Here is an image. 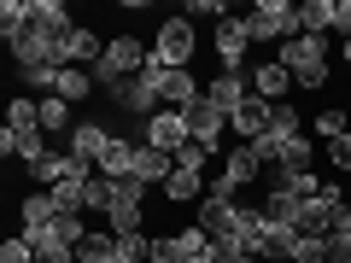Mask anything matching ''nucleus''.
Returning <instances> with one entry per match:
<instances>
[{
	"label": "nucleus",
	"mask_w": 351,
	"mask_h": 263,
	"mask_svg": "<svg viewBox=\"0 0 351 263\" xmlns=\"http://www.w3.org/2000/svg\"><path fill=\"white\" fill-rule=\"evenodd\" d=\"M311 158H316L311 135H299V140H287V147H281V164H287V170H311Z\"/></svg>",
	"instance_id": "33"
},
{
	"label": "nucleus",
	"mask_w": 351,
	"mask_h": 263,
	"mask_svg": "<svg viewBox=\"0 0 351 263\" xmlns=\"http://www.w3.org/2000/svg\"><path fill=\"white\" fill-rule=\"evenodd\" d=\"M269 135H276V140H299V135H304V123H299V112H293L287 100H281L276 112H269Z\"/></svg>",
	"instance_id": "29"
},
{
	"label": "nucleus",
	"mask_w": 351,
	"mask_h": 263,
	"mask_svg": "<svg viewBox=\"0 0 351 263\" xmlns=\"http://www.w3.org/2000/svg\"><path fill=\"white\" fill-rule=\"evenodd\" d=\"M193 53H199V29H193V18H164L158 36H152V59H158V64H176V71H188Z\"/></svg>",
	"instance_id": "2"
},
{
	"label": "nucleus",
	"mask_w": 351,
	"mask_h": 263,
	"mask_svg": "<svg viewBox=\"0 0 351 263\" xmlns=\"http://www.w3.org/2000/svg\"><path fill=\"white\" fill-rule=\"evenodd\" d=\"M205 100H211L223 117H234L240 105L252 100V76H246V71H217L211 82H205Z\"/></svg>",
	"instance_id": "9"
},
{
	"label": "nucleus",
	"mask_w": 351,
	"mask_h": 263,
	"mask_svg": "<svg viewBox=\"0 0 351 263\" xmlns=\"http://www.w3.org/2000/svg\"><path fill=\"white\" fill-rule=\"evenodd\" d=\"M147 59H152V53L141 47L135 36H112V41H106V59H100V64L117 76V82H129V76H141V71H147Z\"/></svg>",
	"instance_id": "11"
},
{
	"label": "nucleus",
	"mask_w": 351,
	"mask_h": 263,
	"mask_svg": "<svg viewBox=\"0 0 351 263\" xmlns=\"http://www.w3.org/2000/svg\"><path fill=\"white\" fill-rule=\"evenodd\" d=\"M152 263H188L182 258V240L176 234H152Z\"/></svg>",
	"instance_id": "38"
},
{
	"label": "nucleus",
	"mask_w": 351,
	"mask_h": 263,
	"mask_svg": "<svg viewBox=\"0 0 351 263\" xmlns=\"http://www.w3.org/2000/svg\"><path fill=\"white\" fill-rule=\"evenodd\" d=\"M193 263H223V258H217V251H205V258H193Z\"/></svg>",
	"instance_id": "45"
},
{
	"label": "nucleus",
	"mask_w": 351,
	"mask_h": 263,
	"mask_svg": "<svg viewBox=\"0 0 351 263\" xmlns=\"http://www.w3.org/2000/svg\"><path fill=\"white\" fill-rule=\"evenodd\" d=\"M217 175H223V181H228V188H252V181H258V175H263V164L258 158H252V147H234V152H228V158H223V170H217Z\"/></svg>",
	"instance_id": "19"
},
{
	"label": "nucleus",
	"mask_w": 351,
	"mask_h": 263,
	"mask_svg": "<svg viewBox=\"0 0 351 263\" xmlns=\"http://www.w3.org/2000/svg\"><path fill=\"white\" fill-rule=\"evenodd\" d=\"M0 152L6 158H24V164H36V158H47V135L41 129H0Z\"/></svg>",
	"instance_id": "15"
},
{
	"label": "nucleus",
	"mask_w": 351,
	"mask_h": 263,
	"mask_svg": "<svg viewBox=\"0 0 351 263\" xmlns=\"http://www.w3.org/2000/svg\"><path fill=\"white\" fill-rule=\"evenodd\" d=\"M276 64H287V76L299 71H328V36H287L276 47Z\"/></svg>",
	"instance_id": "5"
},
{
	"label": "nucleus",
	"mask_w": 351,
	"mask_h": 263,
	"mask_svg": "<svg viewBox=\"0 0 351 263\" xmlns=\"http://www.w3.org/2000/svg\"><path fill=\"white\" fill-rule=\"evenodd\" d=\"M293 240H299V228L263 223L258 240H252V258H258V263H293Z\"/></svg>",
	"instance_id": "13"
},
{
	"label": "nucleus",
	"mask_w": 351,
	"mask_h": 263,
	"mask_svg": "<svg viewBox=\"0 0 351 263\" xmlns=\"http://www.w3.org/2000/svg\"><path fill=\"white\" fill-rule=\"evenodd\" d=\"M223 0H188V18H217V24H223Z\"/></svg>",
	"instance_id": "42"
},
{
	"label": "nucleus",
	"mask_w": 351,
	"mask_h": 263,
	"mask_svg": "<svg viewBox=\"0 0 351 263\" xmlns=\"http://www.w3.org/2000/svg\"><path fill=\"white\" fill-rule=\"evenodd\" d=\"M182 117H188V140H199L205 152H217V147H223V135H228V117L217 112V105L205 100V94H199V100H193Z\"/></svg>",
	"instance_id": "7"
},
{
	"label": "nucleus",
	"mask_w": 351,
	"mask_h": 263,
	"mask_svg": "<svg viewBox=\"0 0 351 263\" xmlns=\"http://www.w3.org/2000/svg\"><path fill=\"white\" fill-rule=\"evenodd\" d=\"M334 263H351V258H334Z\"/></svg>",
	"instance_id": "48"
},
{
	"label": "nucleus",
	"mask_w": 351,
	"mask_h": 263,
	"mask_svg": "<svg viewBox=\"0 0 351 263\" xmlns=\"http://www.w3.org/2000/svg\"><path fill=\"white\" fill-rule=\"evenodd\" d=\"M339 59H346V64H351V41H346V53H339Z\"/></svg>",
	"instance_id": "47"
},
{
	"label": "nucleus",
	"mask_w": 351,
	"mask_h": 263,
	"mask_svg": "<svg viewBox=\"0 0 351 263\" xmlns=\"http://www.w3.org/2000/svg\"><path fill=\"white\" fill-rule=\"evenodd\" d=\"M299 205H304V199H293V193H276V188H269V199H263L258 211H263V223H281V228H299Z\"/></svg>",
	"instance_id": "24"
},
{
	"label": "nucleus",
	"mask_w": 351,
	"mask_h": 263,
	"mask_svg": "<svg viewBox=\"0 0 351 263\" xmlns=\"http://www.w3.org/2000/svg\"><path fill=\"white\" fill-rule=\"evenodd\" d=\"M53 205H59V211H88L82 181H59V188H53Z\"/></svg>",
	"instance_id": "35"
},
{
	"label": "nucleus",
	"mask_w": 351,
	"mask_h": 263,
	"mask_svg": "<svg viewBox=\"0 0 351 263\" xmlns=\"http://www.w3.org/2000/svg\"><path fill=\"white\" fill-rule=\"evenodd\" d=\"M228 263H258V258H252V251H246V258H228Z\"/></svg>",
	"instance_id": "46"
},
{
	"label": "nucleus",
	"mask_w": 351,
	"mask_h": 263,
	"mask_svg": "<svg viewBox=\"0 0 351 263\" xmlns=\"http://www.w3.org/2000/svg\"><path fill=\"white\" fill-rule=\"evenodd\" d=\"M328 164H334V170H346L351 175V135H339V140H328V152H322Z\"/></svg>",
	"instance_id": "41"
},
{
	"label": "nucleus",
	"mask_w": 351,
	"mask_h": 263,
	"mask_svg": "<svg viewBox=\"0 0 351 263\" xmlns=\"http://www.w3.org/2000/svg\"><path fill=\"white\" fill-rule=\"evenodd\" d=\"M141 76L158 88V100L170 105V112H188V105L205 94V88L193 82V71H176V64H158V59H147V71H141Z\"/></svg>",
	"instance_id": "4"
},
{
	"label": "nucleus",
	"mask_w": 351,
	"mask_h": 263,
	"mask_svg": "<svg viewBox=\"0 0 351 263\" xmlns=\"http://www.w3.org/2000/svg\"><path fill=\"white\" fill-rule=\"evenodd\" d=\"M36 263H76V246H64V251H47V258H36Z\"/></svg>",
	"instance_id": "44"
},
{
	"label": "nucleus",
	"mask_w": 351,
	"mask_h": 263,
	"mask_svg": "<svg viewBox=\"0 0 351 263\" xmlns=\"http://www.w3.org/2000/svg\"><path fill=\"white\" fill-rule=\"evenodd\" d=\"M328 246H334V258H351V211L334 216V228H328Z\"/></svg>",
	"instance_id": "39"
},
{
	"label": "nucleus",
	"mask_w": 351,
	"mask_h": 263,
	"mask_svg": "<svg viewBox=\"0 0 351 263\" xmlns=\"http://www.w3.org/2000/svg\"><path fill=\"white\" fill-rule=\"evenodd\" d=\"M211 41H217V64H223V71H246V53H252V29H246V18H223Z\"/></svg>",
	"instance_id": "10"
},
{
	"label": "nucleus",
	"mask_w": 351,
	"mask_h": 263,
	"mask_svg": "<svg viewBox=\"0 0 351 263\" xmlns=\"http://www.w3.org/2000/svg\"><path fill=\"white\" fill-rule=\"evenodd\" d=\"M293 263H334L328 234H299V240H293Z\"/></svg>",
	"instance_id": "28"
},
{
	"label": "nucleus",
	"mask_w": 351,
	"mask_h": 263,
	"mask_svg": "<svg viewBox=\"0 0 351 263\" xmlns=\"http://www.w3.org/2000/svg\"><path fill=\"white\" fill-rule=\"evenodd\" d=\"M76 263H117V234H112V228L88 234L82 246H76Z\"/></svg>",
	"instance_id": "25"
},
{
	"label": "nucleus",
	"mask_w": 351,
	"mask_h": 263,
	"mask_svg": "<svg viewBox=\"0 0 351 263\" xmlns=\"http://www.w3.org/2000/svg\"><path fill=\"white\" fill-rule=\"evenodd\" d=\"M6 129H41V100H24V94H18V100L6 105Z\"/></svg>",
	"instance_id": "30"
},
{
	"label": "nucleus",
	"mask_w": 351,
	"mask_h": 263,
	"mask_svg": "<svg viewBox=\"0 0 351 263\" xmlns=\"http://www.w3.org/2000/svg\"><path fill=\"white\" fill-rule=\"evenodd\" d=\"M112 135H117V129H106V123H94V117H82V123L71 129V140H64V152H76L82 164H94V170H100V152L112 147Z\"/></svg>",
	"instance_id": "12"
},
{
	"label": "nucleus",
	"mask_w": 351,
	"mask_h": 263,
	"mask_svg": "<svg viewBox=\"0 0 351 263\" xmlns=\"http://www.w3.org/2000/svg\"><path fill=\"white\" fill-rule=\"evenodd\" d=\"M18 216H24V234H29V228H47L59 216V205H53V193H24L18 199Z\"/></svg>",
	"instance_id": "22"
},
{
	"label": "nucleus",
	"mask_w": 351,
	"mask_h": 263,
	"mask_svg": "<svg viewBox=\"0 0 351 263\" xmlns=\"http://www.w3.org/2000/svg\"><path fill=\"white\" fill-rule=\"evenodd\" d=\"M53 228H59V240H64V246H82V240H88L82 211H59V216H53Z\"/></svg>",
	"instance_id": "31"
},
{
	"label": "nucleus",
	"mask_w": 351,
	"mask_h": 263,
	"mask_svg": "<svg viewBox=\"0 0 351 263\" xmlns=\"http://www.w3.org/2000/svg\"><path fill=\"white\" fill-rule=\"evenodd\" d=\"M311 129H316L322 140H339V135H351V123H346V112H339V105H334V112H316V117H311Z\"/></svg>",
	"instance_id": "32"
},
{
	"label": "nucleus",
	"mask_w": 351,
	"mask_h": 263,
	"mask_svg": "<svg viewBox=\"0 0 351 263\" xmlns=\"http://www.w3.org/2000/svg\"><path fill=\"white\" fill-rule=\"evenodd\" d=\"M0 263H36V246H29L24 234H12L6 246H0Z\"/></svg>",
	"instance_id": "40"
},
{
	"label": "nucleus",
	"mask_w": 351,
	"mask_h": 263,
	"mask_svg": "<svg viewBox=\"0 0 351 263\" xmlns=\"http://www.w3.org/2000/svg\"><path fill=\"white\" fill-rule=\"evenodd\" d=\"M82 193H88V211H106V205H112V181H106L100 170H94V175L82 181Z\"/></svg>",
	"instance_id": "36"
},
{
	"label": "nucleus",
	"mask_w": 351,
	"mask_h": 263,
	"mask_svg": "<svg viewBox=\"0 0 351 263\" xmlns=\"http://www.w3.org/2000/svg\"><path fill=\"white\" fill-rule=\"evenodd\" d=\"M158 193H164L170 205H193V199H205V175H199V170H176Z\"/></svg>",
	"instance_id": "20"
},
{
	"label": "nucleus",
	"mask_w": 351,
	"mask_h": 263,
	"mask_svg": "<svg viewBox=\"0 0 351 263\" xmlns=\"http://www.w3.org/2000/svg\"><path fill=\"white\" fill-rule=\"evenodd\" d=\"M106 100H112L117 112H129L135 123H147L152 105H158V88H152L147 76H129V82H112V88H106Z\"/></svg>",
	"instance_id": "8"
},
{
	"label": "nucleus",
	"mask_w": 351,
	"mask_h": 263,
	"mask_svg": "<svg viewBox=\"0 0 351 263\" xmlns=\"http://www.w3.org/2000/svg\"><path fill=\"white\" fill-rule=\"evenodd\" d=\"M129 175H135L141 188H152V181L164 188V181L176 175V158H170V152H158V147H135V170H129Z\"/></svg>",
	"instance_id": "16"
},
{
	"label": "nucleus",
	"mask_w": 351,
	"mask_h": 263,
	"mask_svg": "<svg viewBox=\"0 0 351 263\" xmlns=\"http://www.w3.org/2000/svg\"><path fill=\"white\" fill-rule=\"evenodd\" d=\"M211 158H217V152H205L199 140H188V147L176 152V170H199V175H205V164H211Z\"/></svg>",
	"instance_id": "37"
},
{
	"label": "nucleus",
	"mask_w": 351,
	"mask_h": 263,
	"mask_svg": "<svg viewBox=\"0 0 351 263\" xmlns=\"http://www.w3.org/2000/svg\"><path fill=\"white\" fill-rule=\"evenodd\" d=\"M346 199H351V193H346Z\"/></svg>",
	"instance_id": "49"
},
{
	"label": "nucleus",
	"mask_w": 351,
	"mask_h": 263,
	"mask_svg": "<svg viewBox=\"0 0 351 263\" xmlns=\"http://www.w3.org/2000/svg\"><path fill=\"white\" fill-rule=\"evenodd\" d=\"M29 24H41V29H71V6H64V0H29Z\"/></svg>",
	"instance_id": "26"
},
{
	"label": "nucleus",
	"mask_w": 351,
	"mask_h": 263,
	"mask_svg": "<svg viewBox=\"0 0 351 263\" xmlns=\"http://www.w3.org/2000/svg\"><path fill=\"white\" fill-rule=\"evenodd\" d=\"M29 29V0H0V36L18 41Z\"/></svg>",
	"instance_id": "27"
},
{
	"label": "nucleus",
	"mask_w": 351,
	"mask_h": 263,
	"mask_svg": "<svg viewBox=\"0 0 351 263\" xmlns=\"http://www.w3.org/2000/svg\"><path fill=\"white\" fill-rule=\"evenodd\" d=\"M82 123V117H76V105L71 100H59V94H47V100H41V135H59V140H71V129Z\"/></svg>",
	"instance_id": "18"
},
{
	"label": "nucleus",
	"mask_w": 351,
	"mask_h": 263,
	"mask_svg": "<svg viewBox=\"0 0 351 263\" xmlns=\"http://www.w3.org/2000/svg\"><path fill=\"white\" fill-rule=\"evenodd\" d=\"M141 147H158V152H182L188 147V117L182 112H152L147 123H141Z\"/></svg>",
	"instance_id": "6"
},
{
	"label": "nucleus",
	"mask_w": 351,
	"mask_h": 263,
	"mask_svg": "<svg viewBox=\"0 0 351 263\" xmlns=\"http://www.w3.org/2000/svg\"><path fill=\"white\" fill-rule=\"evenodd\" d=\"M334 29L351 41V0H334Z\"/></svg>",
	"instance_id": "43"
},
{
	"label": "nucleus",
	"mask_w": 351,
	"mask_h": 263,
	"mask_svg": "<svg viewBox=\"0 0 351 263\" xmlns=\"http://www.w3.org/2000/svg\"><path fill=\"white\" fill-rule=\"evenodd\" d=\"M176 240H182V258H188V263H193V258H205V251H217V246H211V234H205L199 223H193V228H182Z\"/></svg>",
	"instance_id": "34"
},
{
	"label": "nucleus",
	"mask_w": 351,
	"mask_h": 263,
	"mask_svg": "<svg viewBox=\"0 0 351 263\" xmlns=\"http://www.w3.org/2000/svg\"><path fill=\"white\" fill-rule=\"evenodd\" d=\"M53 94H59V100H71V105H82L88 94H100V88H94V76H88L82 64H64V71H59V88H53Z\"/></svg>",
	"instance_id": "21"
},
{
	"label": "nucleus",
	"mask_w": 351,
	"mask_h": 263,
	"mask_svg": "<svg viewBox=\"0 0 351 263\" xmlns=\"http://www.w3.org/2000/svg\"><path fill=\"white\" fill-rule=\"evenodd\" d=\"M269 112H276V105H269V100H258V94H252V100L240 105L234 117H228V129H234V135H240V147H252V140H263V135H269Z\"/></svg>",
	"instance_id": "14"
},
{
	"label": "nucleus",
	"mask_w": 351,
	"mask_h": 263,
	"mask_svg": "<svg viewBox=\"0 0 351 263\" xmlns=\"http://www.w3.org/2000/svg\"><path fill=\"white\" fill-rule=\"evenodd\" d=\"M334 29V0H304L299 6V36H328Z\"/></svg>",
	"instance_id": "23"
},
{
	"label": "nucleus",
	"mask_w": 351,
	"mask_h": 263,
	"mask_svg": "<svg viewBox=\"0 0 351 263\" xmlns=\"http://www.w3.org/2000/svg\"><path fill=\"white\" fill-rule=\"evenodd\" d=\"M106 228H112V234H135V228H147V188H141L135 175L112 181V205H106Z\"/></svg>",
	"instance_id": "3"
},
{
	"label": "nucleus",
	"mask_w": 351,
	"mask_h": 263,
	"mask_svg": "<svg viewBox=\"0 0 351 263\" xmlns=\"http://www.w3.org/2000/svg\"><path fill=\"white\" fill-rule=\"evenodd\" d=\"M246 76H252V94H258V100H269V105H281V94L293 88L287 64H276V59H269V64H252Z\"/></svg>",
	"instance_id": "17"
},
{
	"label": "nucleus",
	"mask_w": 351,
	"mask_h": 263,
	"mask_svg": "<svg viewBox=\"0 0 351 263\" xmlns=\"http://www.w3.org/2000/svg\"><path fill=\"white\" fill-rule=\"evenodd\" d=\"M246 29H252V47H269V41H287L299 36V6H287V0H258V6H246Z\"/></svg>",
	"instance_id": "1"
}]
</instances>
